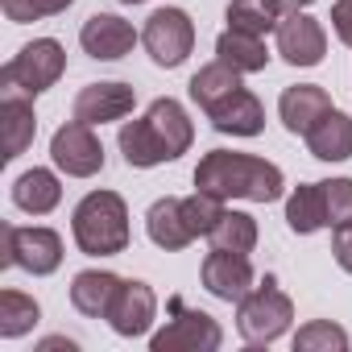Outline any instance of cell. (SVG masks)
<instances>
[{"mask_svg": "<svg viewBox=\"0 0 352 352\" xmlns=\"http://www.w3.org/2000/svg\"><path fill=\"white\" fill-rule=\"evenodd\" d=\"M195 191H208L224 204H278L286 195V174L278 162L236 149H208L195 166Z\"/></svg>", "mask_w": 352, "mask_h": 352, "instance_id": "obj_1", "label": "cell"}, {"mask_svg": "<svg viewBox=\"0 0 352 352\" xmlns=\"http://www.w3.org/2000/svg\"><path fill=\"white\" fill-rule=\"evenodd\" d=\"M71 236L87 257H116L129 249V204L116 191H87L71 212Z\"/></svg>", "mask_w": 352, "mask_h": 352, "instance_id": "obj_2", "label": "cell"}, {"mask_svg": "<svg viewBox=\"0 0 352 352\" xmlns=\"http://www.w3.org/2000/svg\"><path fill=\"white\" fill-rule=\"evenodd\" d=\"M294 323V302L290 294L278 286V278H265L261 286H253L241 302H236V331L245 344L265 348L278 344Z\"/></svg>", "mask_w": 352, "mask_h": 352, "instance_id": "obj_3", "label": "cell"}, {"mask_svg": "<svg viewBox=\"0 0 352 352\" xmlns=\"http://www.w3.org/2000/svg\"><path fill=\"white\" fill-rule=\"evenodd\" d=\"M67 71V50L58 38H34L21 46L17 58L5 63V71H0V87H13V91H25V96H42L50 91Z\"/></svg>", "mask_w": 352, "mask_h": 352, "instance_id": "obj_4", "label": "cell"}, {"mask_svg": "<svg viewBox=\"0 0 352 352\" xmlns=\"http://www.w3.org/2000/svg\"><path fill=\"white\" fill-rule=\"evenodd\" d=\"M141 46L153 58V67H166V71L183 67L191 58V50H195V21H191V13L179 9V5L153 9L145 17V25H141Z\"/></svg>", "mask_w": 352, "mask_h": 352, "instance_id": "obj_5", "label": "cell"}, {"mask_svg": "<svg viewBox=\"0 0 352 352\" xmlns=\"http://www.w3.org/2000/svg\"><path fill=\"white\" fill-rule=\"evenodd\" d=\"M0 265H13V270H25L34 278H50L58 274L63 265V236L46 224H5V257Z\"/></svg>", "mask_w": 352, "mask_h": 352, "instance_id": "obj_6", "label": "cell"}, {"mask_svg": "<svg viewBox=\"0 0 352 352\" xmlns=\"http://www.w3.org/2000/svg\"><path fill=\"white\" fill-rule=\"evenodd\" d=\"M50 162L67 179H96L104 170V141L96 137V124H83L75 116L58 124L50 137Z\"/></svg>", "mask_w": 352, "mask_h": 352, "instance_id": "obj_7", "label": "cell"}, {"mask_svg": "<svg viewBox=\"0 0 352 352\" xmlns=\"http://www.w3.org/2000/svg\"><path fill=\"white\" fill-rule=\"evenodd\" d=\"M170 307H174V319H166V327L149 336L153 352H216L224 344V331L208 311H187L179 298Z\"/></svg>", "mask_w": 352, "mask_h": 352, "instance_id": "obj_8", "label": "cell"}, {"mask_svg": "<svg viewBox=\"0 0 352 352\" xmlns=\"http://www.w3.org/2000/svg\"><path fill=\"white\" fill-rule=\"evenodd\" d=\"M274 42H278V54L290 63V67H319L323 54H327V30L323 21H315L307 9L298 13H286L274 30Z\"/></svg>", "mask_w": 352, "mask_h": 352, "instance_id": "obj_9", "label": "cell"}, {"mask_svg": "<svg viewBox=\"0 0 352 352\" xmlns=\"http://www.w3.org/2000/svg\"><path fill=\"white\" fill-rule=\"evenodd\" d=\"M199 282L212 298L220 302H241L253 286H257V274H253V261L249 253H232V249H212L204 257V270H199Z\"/></svg>", "mask_w": 352, "mask_h": 352, "instance_id": "obj_10", "label": "cell"}, {"mask_svg": "<svg viewBox=\"0 0 352 352\" xmlns=\"http://www.w3.org/2000/svg\"><path fill=\"white\" fill-rule=\"evenodd\" d=\"M141 42V34L133 30V21H124L120 13H91L79 25V46L83 54H91L96 63H116L124 54H133V46Z\"/></svg>", "mask_w": 352, "mask_h": 352, "instance_id": "obj_11", "label": "cell"}, {"mask_svg": "<svg viewBox=\"0 0 352 352\" xmlns=\"http://www.w3.org/2000/svg\"><path fill=\"white\" fill-rule=\"evenodd\" d=\"M153 319H157V294H153V286L141 282V278H124V286H120V294H116V302L108 311V327L120 340H141V336H149Z\"/></svg>", "mask_w": 352, "mask_h": 352, "instance_id": "obj_12", "label": "cell"}, {"mask_svg": "<svg viewBox=\"0 0 352 352\" xmlns=\"http://www.w3.org/2000/svg\"><path fill=\"white\" fill-rule=\"evenodd\" d=\"M133 108H137V91H133L129 83L108 79V83H87V87L75 96L71 116L100 129V124H112V120H129Z\"/></svg>", "mask_w": 352, "mask_h": 352, "instance_id": "obj_13", "label": "cell"}, {"mask_svg": "<svg viewBox=\"0 0 352 352\" xmlns=\"http://www.w3.org/2000/svg\"><path fill=\"white\" fill-rule=\"evenodd\" d=\"M145 232H149V241H153L162 253H183L191 241H199L195 228H191V220H187L183 199H174V195L149 204V212H145Z\"/></svg>", "mask_w": 352, "mask_h": 352, "instance_id": "obj_14", "label": "cell"}, {"mask_svg": "<svg viewBox=\"0 0 352 352\" xmlns=\"http://www.w3.org/2000/svg\"><path fill=\"white\" fill-rule=\"evenodd\" d=\"M327 112H331V96L319 83H294L278 96V116H282L286 133H294V137H307Z\"/></svg>", "mask_w": 352, "mask_h": 352, "instance_id": "obj_15", "label": "cell"}, {"mask_svg": "<svg viewBox=\"0 0 352 352\" xmlns=\"http://www.w3.org/2000/svg\"><path fill=\"white\" fill-rule=\"evenodd\" d=\"M0 124H5V162H13L34 145V133H38L34 96L0 87Z\"/></svg>", "mask_w": 352, "mask_h": 352, "instance_id": "obj_16", "label": "cell"}, {"mask_svg": "<svg viewBox=\"0 0 352 352\" xmlns=\"http://www.w3.org/2000/svg\"><path fill=\"white\" fill-rule=\"evenodd\" d=\"M212 129L224 133V137H257L265 129V108L261 100L249 91V87H236L228 100H220L212 112H208Z\"/></svg>", "mask_w": 352, "mask_h": 352, "instance_id": "obj_17", "label": "cell"}, {"mask_svg": "<svg viewBox=\"0 0 352 352\" xmlns=\"http://www.w3.org/2000/svg\"><path fill=\"white\" fill-rule=\"evenodd\" d=\"M120 286H124V278L112 270H79L71 278V307L87 319H108Z\"/></svg>", "mask_w": 352, "mask_h": 352, "instance_id": "obj_18", "label": "cell"}, {"mask_svg": "<svg viewBox=\"0 0 352 352\" xmlns=\"http://www.w3.org/2000/svg\"><path fill=\"white\" fill-rule=\"evenodd\" d=\"M145 116H149V124L157 129V137H162V145L170 149V157H174V162H179V157L195 145V124H191V112H187L179 100L157 96V100L145 108Z\"/></svg>", "mask_w": 352, "mask_h": 352, "instance_id": "obj_19", "label": "cell"}, {"mask_svg": "<svg viewBox=\"0 0 352 352\" xmlns=\"http://www.w3.org/2000/svg\"><path fill=\"white\" fill-rule=\"evenodd\" d=\"M116 145H120V153H124V162H129L133 170H153V166H162V162H174L170 149L162 145L157 129L149 124V116L120 120V137H116Z\"/></svg>", "mask_w": 352, "mask_h": 352, "instance_id": "obj_20", "label": "cell"}, {"mask_svg": "<svg viewBox=\"0 0 352 352\" xmlns=\"http://www.w3.org/2000/svg\"><path fill=\"white\" fill-rule=\"evenodd\" d=\"M13 204L25 212V216H50L58 204H63V179L46 166H34L25 174H17L13 183Z\"/></svg>", "mask_w": 352, "mask_h": 352, "instance_id": "obj_21", "label": "cell"}, {"mask_svg": "<svg viewBox=\"0 0 352 352\" xmlns=\"http://www.w3.org/2000/svg\"><path fill=\"white\" fill-rule=\"evenodd\" d=\"M307 149H311V157H319V162H348V157H352V116L340 112V108H331V112L307 133Z\"/></svg>", "mask_w": 352, "mask_h": 352, "instance_id": "obj_22", "label": "cell"}, {"mask_svg": "<svg viewBox=\"0 0 352 352\" xmlns=\"http://www.w3.org/2000/svg\"><path fill=\"white\" fill-rule=\"evenodd\" d=\"M216 58L228 63V67L241 71V75H257V71L270 67V46H265V38H257V34L224 30V34L216 38Z\"/></svg>", "mask_w": 352, "mask_h": 352, "instance_id": "obj_23", "label": "cell"}, {"mask_svg": "<svg viewBox=\"0 0 352 352\" xmlns=\"http://www.w3.org/2000/svg\"><path fill=\"white\" fill-rule=\"evenodd\" d=\"M241 79H245L241 71H232L228 63H220V58H216V63H208V67H199V71L191 75L187 91H191V100L199 104V112L208 116V112H212V108H216L220 100H228V96H232L236 87H245Z\"/></svg>", "mask_w": 352, "mask_h": 352, "instance_id": "obj_24", "label": "cell"}, {"mask_svg": "<svg viewBox=\"0 0 352 352\" xmlns=\"http://www.w3.org/2000/svg\"><path fill=\"white\" fill-rule=\"evenodd\" d=\"M286 224L298 236H315L327 228V208H323V183H298L286 195Z\"/></svg>", "mask_w": 352, "mask_h": 352, "instance_id": "obj_25", "label": "cell"}, {"mask_svg": "<svg viewBox=\"0 0 352 352\" xmlns=\"http://www.w3.org/2000/svg\"><path fill=\"white\" fill-rule=\"evenodd\" d=\"M282 17H286V9L278 0H232L224 9L228 30H245V34H257V38H270Z\"/></svg>", "mask_w": 352, "mask_h": 352, "instance_id": "obj_26", "label": "cell"}, {"mask_svg": "<svg viewBox=\"0 0 352 352\" xmlns=\"http://www.w3.org/2000/svg\"><path fill=\"white\" fill-rule=\"evenodd\" d=\"M212 249H232V253H253L257 241H261V228L249 212H236V208H224V216L216 220V228L208 232Z\"/></svg>", "mask_w": 352, "mask_h": 352, "instance_id": "obj_27", "label": "cell"}, {"mask_svg": "<svg viewBox=\"0 0 352 352\" xmlns=\"http://www.w3.org/2000/svg\"><path fill=\"white\" fill-rule=\"evenodd\" d=\"M42 319V307L34 294H21V290H0V340H21L38 327Z\"/></svg>", "mask_w": 352, "mask_h": 352, "instance_id": "obj_28", "label": "cell"}, {"mask_svg": "<svg viewBox=\"0 0 352 352\" xmlns=\"http://www.w3.org/2000/svg\"><path fill=\"white\" fill-rule=\"evenodd\" d=\"M290 344H294V352H348V348H352L348 331H344L340 323H331V319H311V323H302Z\"/></svg>", "mask_w": 352, "mask_h": 352, "instance_id": "obj_29", "label": "cell"}, {"mask_svg": "<svg viewBox=\"0 0 352 352\" xmlns=\"http://www.w3.org/2000/svg\"><path fill=\"white\" fill-rule=\"evenodd\" d=\"M323 208H327V228L352 224V179H323Z\"/></svg>", "mask_w": 352, "mask_h": 352, "instance_id": "obj_30", "label": "cell"}, {"mask_svg": "<svg viewBox=\"0 0 352 352\" xmlns=\"http://www.w3.org/2000/svg\"><path fill=\"white\" fill-rule=\"evenodd\" d=\"M0 9H5V17H9L13 25H30V21L50 17V13H46V0H0Z\"/></svg>", "mask_w": 352, "mask_h": 352, "instance_id": "obj_31", "label": "cell"}, {"mask_svg": "<svg viewBox=\"0 0 352 352\" xmlns=\"http://www.w3.org/2000/svg\"><path fill=\"white\" fill-rule=\"evenodd\" d=\"M331 257L344 274H352V224H340L331 228Z\"/></svg>", "mask_w": 352, "mask_h": 352, "instance_id": "obj_32", "label": "cell"}, {"mask_svg": "<svg viewBox=\"0 0 352 352\" xmlns=\"http://www.w3.org/2000/svg\"><path fill=\"white\" fill-rule=\"evenodd\" d=\"M331 30H336V38L344 42V46H352V0H336L331 5Z\"/></svg>", "mask_w": 352, "mask_h": 352, "instance_id": "obj_33", "label": "cell"}, {"mask_svg": "<svg viewBox=\"0 0 352 352\" xmlns=\"http://www.w3.org/2000/svg\"><path fill=\"white\" fill-rule=\"evenodd\" d=\"M50 348H67V352H75L79 344H75V340H63V336H54V340H42V352H50Z\"/></svg>", "mask_w": 352, "mask_h": 352, "instance_id": "obj_34", "label": "cell"}, {"mask_svg": "<svg viewBox=\"0 0 352 352\" xmlns=\"http://www.w3.org/2000/svg\"><path fill=\"white\" fill-rule=\"evenodd\" d=\"M71 5H75V0H46V13H50V17H58V13H67Z\"/></svg>", "mask_w": 352, "mask_h": 352, "instance_id": "obj_35", "label": "cell"}, {"mask_svg": "<svg viewBox=\"0 0 352 352\" xmlns=\"http://www.w3.org/2000/svg\"><path fill=\"white\" fill-rule=\"evenodd\" d=\"M278 5H282L286 13H298V9H311V5H315V0H278Z\"/></svg>", "mask_w": 352, "mask_h": 352, "instance_id": "obj_36", "label": "cell"}, {"mask_svg": "<svg viewBox=\"0 0 352 352\" xmlns=\"http://www.w3.org/2000/svg\"><path fill=\"white\" fill-rule=\"evenodd\" d=\"M116 5H145V0H116Z\"/></svg>", "mask_w": 352, "mask_h": 352, "instance_id": "obj_37", "label": "cell"}]
</instances>
